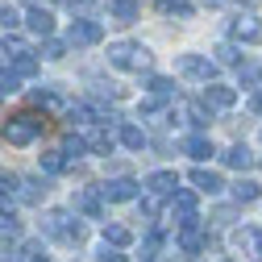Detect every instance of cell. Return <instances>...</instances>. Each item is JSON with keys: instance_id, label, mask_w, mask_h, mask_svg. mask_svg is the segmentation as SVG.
Returning a JSON list of instances; mask_svg holds the SVG:
<instances>
[{"instance_id": "cell-1", "label": "cell", "mask_w": 262, "mask_h": 262, "mask_svg": "<svg viewBox=\"0 0 262 262\" xmlns=\"http://www.w3.org/2000/svg\"><path fill=\"white\" fill-rule=\"evenodd\" d=\"M42 129H46V113H17L0 125V138L9 146H29L34 138H42Z\"/></svg>"}, {"instance_id": "cell-2", "label": "cell", "mask_w": 262, "mask_h": 262, "mask_svg": "<svg viewBox=\"0 0 262 262\" xmlns=\"http://www.w3.org/2000/svg\"><path fill=\"white\" fill-rule=\"evenodd\" d=\"M42 233L54 237V242H62V246H83V225H79V216H71L67 208H50V212L42 216Z\"/></svg>"}, {"instance_id": "cell-3", "label": "cell", "mask_w": 262, "mask_h": 262, "mask_svg": "<svg viewBox=\"0 0 262 262\" xmlns=\"http://www.w3.org/2000/svg\"><path fill=\"white\" fill-rule=\"evenodd\" d=\"M108 62L117 71H150L154 54L142 46V42H113L108 46Z\"/></svg>"}, {"instance_id": "cell-4", "label": "cell", "mask_w": 262, "mask_h": 262, "mask_svg": "<svg viewBox=\"0 0 262 262\" xmlns=\"http://www.w3.org/2000/svg\"><path fill=\"white\" fill-rule=\"evenodd\" d=\"M175 71H179L183 79H195V83H212L216 62H212L208 54H179V58H175Z\"/></svg>"}, {"instance_id": "cell-5", "label": "cell", "mask_w": 262, "mask_h": 262, "mask_svg": "<svg viewBox=\"0 0 262 262\" xmlns=\"http://www.w3.org/2000/svg\"><path fill=\"white\" fill-rule=\"evenodd\" d=\"M71 208H75L79 216H88V221H100V216H104V195L96 191V187H75Z\"/></svg>"}, {"instance_id": "cell-6", "label": "cell", "mask_w": 262, "mask_h": 262, "mask_svg": "<svg viewBox=\"0 0 262 262\" xmlns=\"http://www.w3.org/2000/svg\"><path fill=\"white\" fill-rule=\"evenodd\" d=\"M100 38H104L100 21H71V29H67V46H96Z\"/></svg>"}, {"instance_id": "cell-7", "label": "cell", "mask_w": 262, "mask_h": 262, "mask_svg": "<svg viewBox=\"0 0 262 262\" xmlns=\"http://www.w3.org/2000/svg\"><path fill=\"white\" fill-rule=\"evenodd\" d=\"M138 187H142V183H134L129 175H117V179H108L104 187H96V191H100L104 200H113V204H125V200H134V195H138Z\"/></svg>"}, {"instance_id": "cell-8", "label": "cell", "mask_w": 262, "mask_h": 262, "mask_svg": "<svg viewBox=\"0 0 262 262\" xmlns=\"http://www.w3.org/2000/svg\"><path fill=\"white\" fill-rule=\"evenodd\" d=\"M171 216H175V225L200 221V216H195V191H187V187H175V195H171Z\"/></svg>"}, {"instance_id": "cell-9", "label": "cell", "mask_w": 262, "mask_h": 262, "mask_svg": "<svg viewBox=\"0 0 262 262\" xmlns=\"http://www.w3.org/2000/svg\"><path fill=\"white\" fill-rule=\"evenodd\" d=\"M175 187H179V179H175L171 171H154V175H146V195H150V200H171Z\"/></svg>"}, {"instance_id": "cell-10", "label": "cell", "mask_w": 262, "mask_h": 262, "mask_svg": "<svg viewBox=\"0 0 262 262\" xmlns=\"http://www.w3.org/2000/svg\"><path fill=\"white\" fill-rule=\"evenodd\" d=\"M233 38H237V42H246V46H258V42H262V21H258L254 13L233 17Z\"/></svg>"}, {"instance_id": "cell-11", "label": "cell", "mask_w": 262, "mask_h": 262, "mask_svg": "<svg viewBox=\"0 0 262 262\" xmlns=\"http://www.w3.org/2000/svg\"><path fill=\"white\" fill-rule=\"evenodd\" d=\"M179 250L183 254H195V250H204L208 246V237H204V229H200V221H187V225H179Z\"/></svg>"}, {"instance_id": "cell-12", "label": "cell", "mask_w": 262, "mask_h": 262, "mask_svg": "<svg viewBox=\"0 0 262 262\" xmlns=\"http://www.w3.org/2000/svg\"><path fill=\"white\" fill-rule=\"evenodd\" d=\"M204 104L208 108H233L237 104V92L229 83H204Z\"/></svg>"}, {"instance_id": "cell-13", "label": "cell", "mask_w": 262, "mask_h": 262, "mask_svg": "<svg viewBox=\"0 0 262 262\" xmlns=\"http://www.w3.org/2000/svg\"><path fill=\"white\" fill-rule=\"evenodd\" d=\"M233 246H237L242 254H254V258H262V229H254V225H242L237 233H233Z\"/></svg>"}, {"instance_id": "cell-14", "label": "cell", "mask_w": 262, "mask_h": 262, "mask_svg": "<svg viewBox=\"0 0 262 262\" xmlns=\"http://www.w3.org/2000/svg\"><path fill=\"white\" fill-rule=\"evenodd\" d=\"M183 154H191L195 162H204V158L216 154V146H212V138H204V134H187V138H183Z\"/></svg>"}, {"instance_id": "cell-15", "label": "cell", "mask_w": 262, "mask_h": 262, "mask_svg": "<svg viewBox=\"0 0 262 262\" xmlns=\"http://www.w3.org/2000/svg\"><path fill=\"white\" fill-rule=\"evenodd\" d=\"M42 195H46V179H34V175L17 179V200H25V204H42Z\"/></svg>"}, {"instance_id": "cell-16", "label": "cell", "mask_w": 262, "mask_h": 262, "mask_svg": "<svg viewBox=\"0 0 262 262\" xmlns=\"http://www.w3.org/2000/svg\"><path fill=\"white\" fill-rule=\"evenodd\" d=\"M9 58H13V67H9V71H13L17 79L38 75V54H34V50H17V54H9Z\"/></svg>"}, {"instance_id": "cell-17", "label": "cell", "mask_w": 262, "mask_h": 262, "mask_svg": "<svg viewBox=\"0 0 262 262\" xmlns=\"http://www.w3.org/2000/svg\"><path fill=\"white\" fill-rule=\"evenodd\" d=\"M191 187H195V191H204V195H216L225 183H221V175H216V171H204V167H195V171H191Z\"/></svg>"}, {"instance_id": "cell-18", "label": "cell", "mask_w": 262, "mask_h": 262, "mask_svg": "<svg viewBox=\"0 0 262 262\" xmlns=\"http://www.w3.org/2000/svg\"><path fill=\"white\" fill-rule=\"evenodd\" d=\"M108 13H113L117 25H134L142 9H138V0H108Z\"/></svg>"}, {"instance_id": "cell-19", "label": "cell", "mask_w": 262, "mask_h": 262, "mask_svg": "<svg viewBox=\"0 0 262 262\" xmlns=\"http://www.w3.org/2000/svg\"><path fill=\"white\" fill-rule=\"evenodd\" d=\"M221 162H225V167H233V171H246V167H254V154H250V146H229L225 154H221Z\"/></svg>"}, {"instance_id": "cell-20", "label": "cell", "mask_w": 262, "mask_h": 262, "mask_svg": "<svg viewBox=\"0 0 262 262\" xmlns=\"http://www.w3.org/2000/svg\"><path fill=\"white\" fill-rule=\"evenodd\" d=\"M25 25L34 29L38 38H50V34H54V17H50L46 9H29V17H25Z\"/></svg>"}, {"instance_id": "cell-21", "label": "cell", "mask_w": 262, "mask_h": 262, "mask_svg": "<svg viewBox=\"0 0 262 262\" xmlns=\"http://www.w3.org/2000/svg\"><path fill=\"white\" fill-rule=\"evenodd\" d=\"M183 113H187V121H191L195 129H208V125H212V108H208L204 100H187Z\"/></svg>"}, {"instance_id": "cell-22", "label": "cell", "mask_w": 262, "mask_h": 262, "mask_svg": "<svg viewBox=\"0 0 262 262\" xmlns=\"http://www.w3.org/2000/svg\"><path fill=\"white\" fill-rule=\"evenodd\" d=\"M83 142H88V150H96V154H113V134H108L104 125H100V129H92Z\"/></svg>"}, {"instance_id": "cell-23", "label": "cell", "mask_w": 262, "mask_h": 262, "mask_svg": "<svg viewBox=\"0 0 262 262\" xmlns=\"http://www.w3.org/2000/svg\"><path fill=\"white\" fill-rule=\"evenodd\" d=\"M104 246L121 250V246H134V233H129L125 225H104Z\"/></svg>"}, {"instance_id": "cell-24", "label": "cell", "mask_w": 262, "mask_h": 262, "mask_svg": "<svg viewBox=\"0 0 262 262\" xmlns=\"http://www.w3.org/2000/svg\"><path fill=\"white\" fill-rule=\"evenodd\" d=\"M258 195H262V187H258L254 179H237V183H233V200H237V204H254Z\"/></svg>"}, {"instance_id": "cell-25", "label": "cell", "mask_w": 262, "mask_h": 262, "mask_svg": "<svg viewBox=\"0 0 262 262\" xmlns=\"http://www.w3.org/2000/svg\"><path fill=\"white\" fill-rule=\"evenodd\" d=\"M146 88H150L154 100H175V83H171V79H162V75H150Z\"/></svg>"}, {"instance_id": "cell-26", "label": "cell", "mask_w": 262, "mask_h": 262, "mask_svg": "<svg viewBox=\"0 0 262 262\" xmlns=\"http://www.w3.org/2000/svg\"><path fill=\"white\" fill-rule=\"evenodd\" d=\"M121 146H129V150H142V146H146V134H142L138 125L121 121Z\"/></svg>"}, {"instance_id": "cell-27", "label": "cell", "mask_w": 262, "mask_h": 262, "mask_svg": "<svg viewBox=\"0 0 262 262\" xmlns=\"http://www.w3.org/2000/svg\"><path fill=\"white\" fill-rule=\"evenodd\" d=\"M212 54H216L212 62H225V67H242V50H237L233 42H221V46H216Z\"/></svg>"}, {"instance_id": "cell-28", "label": "cell", "mask_w": 262, "mask_h": 262, "mask_svg": "<svg viewBox=\"0 0 262 262\" xmlns=\"http://www.w3.org/2000/svg\"><path fill=\"white\" fill-rule=\"evenodd\" d=\"M42 167H46L50 175H58V171H67V167H71V162H67V158H62V150H46V154H42Z\"/></svg>"}, {"instance_id": "cell-29", "label": "cell", "mask_w": 262, "mask_h": 262, "mask_svg": "<svg viewBox=\"0 0 262 262\" xmlns=\"http://www.w3.org/2000/svg\"><path fill=\"white\" fill-rule=\"evenodd\" d=\"M17 25H21V17H17V9H13V5H0V34H13Z\"/></svg>"}, {"instance_id": "cell-30", "label": "cell", "mask_w": 262, "mask_h": 262, "mask_svg": "<svg viewBox=\"0 0 262 262\" xmlns=\"http://www.w3.org/2000/svg\"><path fill=\"white\" fill-rule=\"evenodd\" d=\"M83 150H88V142H83V138H75V134H71L67 142H62V158H67V162H75Z\"/></svg>"}, {"instance_id": "cell-31", "label": "cell", "mask_w": 262, "mask_h": 262, "mask_svg": "<svg viewBox=\"0 0 262 262\" xmlns=\"http://www.w3.org/2000/svg\"><path fill=\"white\" fill-rule=\"evenodd\" d=\"M62 54H67V42H54V38L42 42V58H62Z\"/></svg>"}, {"instance_id": "cell-32", "label": "cell", "mask_w": 262, "mask_h": 262, "mask_svg": "<svg viewBox=\"0 0 262 262\" xmlns=\"http://www.w3.org/2000/svg\"><path fill=\"white\" fill-rule=\"evenodd\" d=\"M242 83L258 92V83H262V71H258V67H250V62H242Z\"/></svg>"}, {"instance_id": "cell-33", "label": "cell", "mask_w": 262, "mask_h": 262, "mask_svg": "<svg viewBox=\"0 0 262 262\" xmlns=\"http://www.w3.org/2000/svg\"><path fill=\"white\" fill-rule=\"evenodd\" d=\"M17 83H21V79H17L13 71H0V100H5V96H13V92H17Z\"/></svg>"}, {"instance_id": "cell-34", "label": "cell", "mask_w": 262, "mask_h": 262, "mask_svg": "<svg viewBox=\"0 0 262 262\" xmlns=\"http://www.w3.org/2000/svg\"><path fill=\"white\" fill-rule=\"evenodd\" d=\"M162 9H167V13H179V17H191V5H187V0H167Z\"/></svg>"}, {"instance_id": "cell-35", "label": "cell", "mask_w": 262, "mask_h": 262, "mask_svg": "<svg viewBox=\"0 0 262 262\" xmlns=\"http://www.w3.org/2000/svg\"><path fill=\"white\" fill-rule=\"evenodd\" d=\"M34 100H38V104H46V108H58V104H62V100H58V92H38Z\"/></svg>"}, {"instance_id": "cell-36", "label": "cell", "mask_w": 262, "mask_h": 262, "mask_svg": "<svg viewBox=\"0 0 262 262\" xmlns=\"http://www.w3.org/2000/svg\"><path fill=\"white\" fill-rule=\"evenodd\" d=\"M250 108H254V113H258V117H262V88H258V92H254V96H250Z\"/></svg>"}, {"instance_id": "cell-37", "label": "cell", "mask_w": 262, "mask_h": 262, "mask_svg": "<svg viewBox=\"0 0 262 262\" xmlns=\"http://www.w3.org/2000/svg\"><path fill=\"white\" fill-rule=\"evenodd\" d=\"M200 5H208V9H216V5H225V0H200Z\"/></svg>"}, {"instance_id": "cell-38", "label": "cell", "mask_w": 262, "mask_h": 262, "mask_svg": "<svg viewBox=\"0 0 262 262\" xmlns=\"http://www.w3.org/2000/svg\"><path fill=\"white\" fill-rule=\"evenodd\" d=\"M29 262H50V258H42V254H34V258H29Z\"/></svg>"}, {"instance_id": "cell-39", "label": "cell", "mask_w": 262, "mask_h": 262, "mask_svg": "<svg viewBox=\"0 0 262 262\" xmlns=\"http://www.w3.org/2000/svg\"><path fill=\"white\" fill-rule=\"evenodd\" d=\"M58 5H75V0H58Z\"/></svg>"}, {"instance_id": "cell-40", "label": "cell", "mask_w": 262, "mask_h": 262, "mask_svg": "<svg viewBox=\"0 0 262 262\" xmlns=\"http://www.w3.org/2000/svg\"><path fill=\"white\" fill-rule=\"evenodd\" d=\"M25 5H38V0H25Z\"/></svg>"}, {"instance_id": "cell-41", "label": "cell", "mask_w": 262, "mask_h": 262, "mask_svg": "<svg viewBox=\"0 0 262 262\" xmlns=\"http://www.w3.org/2000/svg\"><path fill=\"white\" fill-rule=\"evenodd\" d=\"M225 262H229V258H225Z\"/></svg>"}]
</instances>
